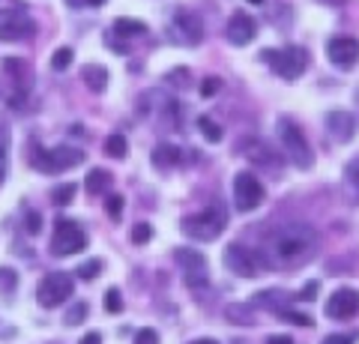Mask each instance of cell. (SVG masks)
<instances>
[{"instance_id":"6da1fadb","label":"cell","mask_w":359,"mask_h":344,"mask_svg":"<svg viewBox=\"0 0 359 344\" xmlns=\"http://www.w3.org/2000/svg\"><path fill=\"white\" fill-rule=\"evenodd\" d=\"M314 249H318V231L311 225H285L269 237V263L278 266H297L311 261Z\"/></svg>"},{"instance_id":"7a4b0ae2","label":"cell","mask_w":359,"mask_h":344,"mask_svg":"<svg viewBox=\"0 0 359 344\" xmlns=\"http://www.w3.org/2000/svg\"><path fill=\"white\" fill-rule=\"evenodd\" d=\"M87 159V153H81L78 147H33L30 153V165L36 171H45V174H60V171H69V168H78Z\"/></svg>"},{"instance_id":"3957f363","label":"cell","mask_w":359,"mask_h":344,"mask_svg":"<svg viewBox=\"0 0 359 344\" xmlns=\"http://www.w3.org/2000/svg\"><path fill=\"white\" fill-rule=\"evenodd\" d=\"M222 261H224V266H228L231 273L243 275V279H255V275H261V273H266L269 266H273L264 252H257V249H245L243 242H231V246L224 249Z\"/></svg>"},{"instance_id":"277c9868","label":"cell","mask_w":359,"mask_h":344,"mask_svg":"<svg viewBox=\"0 0 359 344\" xmlns=\"http://www.w3.org/2000/svg\"><path fill=\"white\" fill-rule=\"evenodd\" d=\"M278 138H282V147L290 156V162H294L299 171H309L314 165V153H311V144L306 138V132H302L290 117H282L278 120Z\"/></svg>"},{"instance_id":"5b68a950","label":"cell","mask_w":359,"mask_h":344,"mask_svg":"<svg viewBox=\"0 0 359 344\" xmlns=\"http://www.w3.org/2000/svg\"><path fill=\"white\" fill-rule=\"evenodd\" d=\"M224 225H228V219H224V213L219 207L201 209V213H192V216H186L183 221H180L183 234L189 240H198V242H212L224 231Z\"/></svg>"},{"instance_id":"8992f818","label":"cell","mask_w":359,"mask_h":344,"mask_svg":"<svg viewBox=\"0 0 359 344\" xmlns=\"http://www.w3.org/2000/svg\"><path fill=\"white\" fill-rule=\"evenodd\" d=\"M261 57L273 66L276 75H282L285 81H297L302 72L309 69V51L306 48H299V46H285V48H278V51H264Z\"/></svg>"},{"instance_id":"52a82bcc","label":"cell","mask_w":359,"mask_h":344,"mask_svg":"<svg viewBox=\"0 0 359 344\" xmlns=\"http://www.w3.org/2000/svg\"><path fill=\"white\" fill-rule=\"evenodd\" d=\"M51 254L54 258H69L87 249V231L72 219H57L54 221V237H51Z\"/></svg>"},{"instance_id":"ba28073f","label":"cell","mask_w":359,"mask_h":344,"mask_svg":"<svg viewBox=\"0 0 359 344\" xmlns=\"http://www.w3.org/2000/svg\"><path fill=\"white\" fill-rule=\"evenodd\" d=\"M171 36L180 46L195 48L204 42V21H201L192 9H174L171 15Z\"/></svg>"},{"instance_id":"9c48e42d","label":"cell","mask_w":359,"mask_h":344,"mask_svg":"<svg viewBox=\"0 0 359 344\" xmlns=\"http://www.w3.org/2000/svg\"><path fill=\"white\" fill-rule=\"evenodd\" d=\"M72 287H75V282H72V275L69 273H48L42 279V284H39V291H36V299H39V305L42 308H57L60 303H66V299L72 296Z\"/></svg>"},{"instance_id":"30bf717a","label":"cell","mask_w":359,"mask_h":344,"mask_svg":"<svg viewBox=\"0 0 359 344\" xmlns=\"http://www.w3.org/2000/svg\"><path fill=\"white\" fill-rule=\"evenodd\" d=\"M264 195H266L264 186L252 171H240L237 177H233V204H237L240 213H252V209H257L264 204Z\"/></svg>"},{"instance_id":"8fae6325","label":"cell","mask_w":359,"mask_h":344,"mask_svg":"<svg viewBox=\"0 0 359 344\" xmlns=\"http://www.w3.org/2000/svg\"><path fill=\"white\" fill-rule=\"evenodd\" d=\"M174 261L183 266V279L186 284L192 287V291H201V287H207L210 275H207V258L195 249H177L174 252Z\"/></svg>"},{"instance_id":"7c38bea8","label":"cell","mask_w":359,"mask_h":344,"mask_svg":"<svg viewBox=\"0 0 359 344\" xmlns=\"http://www.w3.org/2000/svg\"><path fill=\"white\" fill-rule=\"evenodd\" d=\"M330 320H351L359 315V291L356 287H339L323 305Z\"/></svg>"},{"instance_id":"4fadbf2b","label":"cell","mask_w":359,"mask_h":344,"mask_svg":"<svg viewBox=\"0 0 359 344\" xmlns=\"http://www.w3.org/2000/svg\"><path fill=\"white\" fill-rule=\"evenodd\" d=\"M33 33V21L21 9H0V42H21Z\"/></svg>"},{"instance_id":"5bb4252c","label":"cell","mask_w":359,"mask_h":344,"mask_svg":"<svg viewBox=\"0 0 359 344\" xmlns=\"http://www.w3.org/2000/svg\"><path fill=\"white\" fill-rule=\"evenodd\" d=\"M327 57L335 69H353L359 63V39L356 36H332L327 46Z\"/></svg>"},{"instance_id":"9a60e30c","label":"cell","mask_w":359,"mask_h":344,"mask_svg":"<svg viewBox=\"0 0 359 344\" xmlns=\"http://www.w3.org/2000/svg\"><path fill=\"white\" fill-rule=\"evenodd\" d=\"M243 156L249 159V162H255V165H261V168H269V171H282V165H285L282 153H278L273 144L261 141V138L243 144Z\"/></svg>"},{"instance_id":"2e32d148","label":"cell","mask_w":359,"mask_h":344,"mask_svg":"<svg viewBox=\"0 0 359 344\" xmlns=\"http://www.w3.org/2000/svg\"><path fill=\"white\" fill-rule=\"evenodd\" d=\"M255 36H257V21L249 13H233L228 27H224V39H228L231 46L243 48V46H249Z\"/></svg>"},{"instance_id":"e0dca14e","label":"cell","mask_w":359,"mask_h":344,"mask_svg":"<svg viewBox=\"0 0 359 344\" xmlns=\"http://www.w3.org/2000/svg\"><path fill=\"white\" fill-rule=\"evenodd\" d=\"M327 129L339 144H347L356 135V117L351 114V111H330L327 114Z\"/></svg>"},{"instance_id":"ac0fdd59","label":"cell","mask_w":359,"mask_h":344,"mask_svg":"<svg viewBox=\"0 0 359 344\" xmlns=\"http://www.w3.org/2000/svg\"><path fill=\"white\" fill-rule=\"evenodd\" d=\"M81 81H84L87 90L105 93L108 84H111V72L105 69V66H99V63H87L84 69H81Z\"/></svg>"},{"instance_id":"d6986e66","label":"cell","mask_w":359,"mask_h":344,"mask_svg":"<svg viewBox=\"0 0 359 344\" xmlns=\"http://www.w3.org/2000/svg\"><path fill=\"white\" fill-rule=\"evenodd\" d=\"M153 165H159V168H177V165H183V150L174 147V144H159L153 150Z\"/></svg>"},{"instance_id":"ffe728a7","label":"cell","mask_w":359,"mask_h":344,"mask_svg":"<svg viewBox=\"0 0 359 344\" xmlns=\"http://www.w3.org/2000/svg\"><path fill=\"white\" fill-rule=\"evenodd\" d=\"M111 33H114V36H123V39H135V36H144V33H147V25L138 18H117Z\"/></svg>"},{"instance_id":"44dd1931","label":"cell","mask_w":359,"mask_h":344,"mask_svg":"<svg viewBox=\"0 0 359 344\" xmlns=\"http://www.w3.org/2000/svg\"><path fill=\"white\" fill-rule=\"evenodd\" d=\"M290 299H294V296H287V294H282V291H261V294L255 296V303L264 305V308H269V312H278V315H282Z\"/></svg>"},{"instance_id":"7402d4cb","label":"cell","mask_w":359,"mask_h":344,"mask_svg":"<svg viewBox=\"0 0 359 344\" xmlns=\"http://www.w3.org/2000/svg\"><path fill=\"white\" fill-rule=\"evenodd\" d=\"M84 188L90 195H105L108 188H111V174L105 168H93L87 174V180H84Z\"/></svg>"},{"instance_id":"603a6c76","label":"cell","mask_w":359,"mask_h":344,"mask_svg":"<svg viewBox=\"0 0 359 344\" xmlns=\"http://www.w3.org/2000/svg\"><path fill=\"white\" fill-rule=\"evenodd\" d=\"M198 132H201V135H204V141H210V144H219V141L224 138L222 126L216 123V120H210V117H198Z\"/></svg>"},{"instance_id":"cb8c5ba5","label":"cell","mask_w":359,"mask_h":344,"mask_svg":"<svg viewBox=\"0 0 359 344\" xmlns=\"http://www.w3.org/2000/svg\"><path fill=\"white\" fill-rule=\"evenodd\" d=\"M224 317H228L231 324H240V326L255 324V312H252V305H228V312H224Z\"/></svg>"},{"instance_id":"d4e9b609","label":"cell","mask_w":359,"mask_h":344,"mask_svg":"<svg viewBox=\"0 0 359 344\" xmlns=\"http://www.w3.org/2000/svg\"><path fill=\"white\" fill-rule=\"evenodd\" d=\"M105 153L111 159H126V153H129V144L123 135H108L105 138Z\"/></svg>"},{"instance_id":"484cf974","label":"cell","mask_w":359,"mask_h":344,"mask_svg":"<svg viewBox=\"0 0 359 344\" xmlns=\"http://www.w3.org/2000/svg\"><path fill=\"white\" fill-rule=\"evenodd\" d=\"M75 192H78V186H75V183H63V186H54V188H51V204H57V207H66V204H72Z\"/></svg>"},{"instance_id":"4316f807","label":"cell","mask_w":359,"mask_h":344,"mask_svg":"<svg viewBox=\"0 0 359 344\" xmlns=\"http://www.w3.org/2000/svg\"><path fill=\"white\" fill-rule=\"evenodd\" d=\"M99 273H102V261H99V258H90V261H84V263L75 270V275H78L81 282H93Z\"/></svg>"},{"instance_id":"83f0119b","label":"cell","mask_w":359,"mask_h":344,"mask_svg":"<svg viewBox=\"0 0 359 344\" xmlns=\"http://www.w3.org/2000/svg\"><path fill=\"white\" fill-rule=\"evenodd\" d=\"M18 287V273L9 266H0V296H9Z\"/></svg>"},{"instance_id":"f1b7e54d","label":"cell","mask_w":359,"mask_h":344,"mask_svg":"<svg viewBox=\"0 0 359 344\" xmlns=\"http://www.w3.org/2000/svg\"><path fill=\"white\" fill-rule=\"evenodd\" d=\"M72 57H75L72 48H57V51L51 54V69L54 72H66L72 66Z\"/></svg>"},{"instance_id":"f546056e","label":"cell","mask_w":359,"mask_h":344,"mask_svg":"<svg viewBox=\"0 0 359 344\" xmlns=\"http://www.w3.org/2000/svg\"><path fill=\"white\" fill-rule=\"evenodd\" d=\"M150 237H153V228L147 225V221H138V225H132V234H129V240L135 242V246H147Z\"/></svg>"},{"instance_id":"4dcf8cb0","label":"cell","mask_w":359,"mask_h":344,"mask_svg":"<svg viewBox=\"0 0 359 344\" xmlns=\"http://www.w3.org/2000/svg\"><path fill=\"white\" fill-rule=\"evenodd\" d=\"M189 78H192V72H189L186 66H180V69H171V72L165 75V81H168V84H174V87H180V90H186V87L192 84Z\"/></svg>"},{"instance_id":"1f68e13d","label":"cell","mask_w":359,"mask_h":344,"mask_svg":"<svg viewBox=\"0 0 359 344\" xmlns=\"http://www.w3.org/2000/svg\"><path fill=\"white\" fill-rule=\"evenodd\" d=\"M105 312L108 315H120L123 312V296H120L117 287H108L105 291Z\"/></svg>"},{"instance_id":"d6a6232c","label":"cell","mask_w":359,"mask_h":344,"mask_svg":"<svg viewBox=\"0 0 359 344\" xmlns=\"http://www.w3.org/2000/svg\"><path fill=\"white\" fill-rule=\"evenodd\" d=\"M90 315V305L84 303V299H81V303H75L72 308H69V312H66V324H69V326H78V324H81V320Z\"/></svg>"},{"instance_id":"836d02e7","label":"cell","mask_w":359,"mask_h":344,"mask_svg":"<svg viewBox=\"0 0 359 344\" xmlns=\"http://www.w3.org/2000/svg\"><path fill=\"white\" fill-rule=\"evenodd\" d=\"M6 153H9V132L0 126V183L6 177Z\"/></svg>"},{"instance_id":"e575fe53","label":"cell","mask_w":359,"mask_h":344,"mask_svg":"<svg viewBox=\"0 0 359 344\" xmlns=\"http://www.w3.org/2000/svg\"><path fill=\"white\" fill-rule=\"evenodd\" d=\"M105 209H108V216H111V219L120 221V219H123V195H108Z\"/></svg>"},{"instance_id":"d590c367","label":"cell","mask_w":359,"mask_h":344,"mask_svg":"<svg viewBox=\"0 0 359 344\" xmlns=\"http://www.w3.org/2000/svg\"><path fill=\"white\" fill-rule=\"evenodd\" d=\"M25 231H27V234H33V237H36L39 231H42V216L36 213V209H27V216H25Z\"/></svg>"},{"instance_id":"8d00e7d4","label":"cell","mask_w":359,"mask_h":344,"mask_svg":"<svg viewBox=\"0 0 359 344\" xmlns=\"http://www.w3.org/2000/svg\"><path fill=\"white\" fill-rule=\"evenodd\" d=\"M222 87V78H216V75H210V78L201 81V96H216Z\"/></svg>"},{"instance_id":"74e56055","label":"cell","mask_w":359,"mask_h":344,"mask_svg":"<svg viewBox=\"0 0 359 344\" xmlns=\"http://www.w3.org/2000/svg\"><path fill=\"white\" fill-rule=\"evenodd\" d=\"M356 338H359L356 332H351V336H344V332H332V336H327L320 344H353Z\"/></svg>"},{"instance_id":"f35d334b","label":"cell","mask_w":359,"mask_h":344,"mask_svg":"<svg viewBox=\"0 0 359 344\" xmlns=\"http://www.w3.org/2000/svg\"><path fill=\"white\" fill-rule=\"evenodd\" d=\"M282 317L287 320V324H297V326H311V317L309 315H299V312H282Z\"/></svg>"},{"instance_id":"ab89813d","label":"cell","mask_w":359,"mask_h":344,"mask_svg":"<svg viewBox=\"0 0 359 344\" xmlns=\"http://www.w3.org/2000/svg\"><path fill=\"white\" fill-rule=\"evenodd\" d=\"M135 344H159V332H156V329H138Z\"/></svg>"},{"instance_id":"60d3db41","label":"cell","mask_w":359,"mask_h":344,"mask_svg":"<svg viewBox=\"0 0 359 344\" xmlns=\"http://www.w3.org/2000/svg\"><path fill=\"white\" fill-rule=\"evenodd\" d=\"M347 183H351L359 192V159H353L351 165H347Z\"/></svg>"},{"instance_id":"b9f144b4","label":"cell","mask_w":359,"mask_h":344,"mask_svg":"<svg viewBox=\"0 0 359 344\" xmlns=\"http://www.w3.org/2000/svg\"><path fill=\"white\" fill-rule=\"evenodd\" d=\"M78 344H102V336H99V332H87V336Z\"/></svg>"},{"instance_id":"7bdbcfd3","label":"cell","mask_w":359,"mask_h":344,"mask_svg":"<svg viewBox=\"0 0 359 344\" xmlns=\"http://www.w3.org/2000/svg\"><path fill=\"white\" fill-rule=\"evenodd\" d=\"M314 294H318V282H309L306 291H302L299 296H302V299H314Z\"/></svg>"},{"instance_id":"ee69618b","label":"cell","mask_w":359,"mask_h":344,"mask_svg":"<svg viewBox=\"0 0 359 344\" xmlns=\"http://www.w3.org/2000/svg\"><path fill=\"white\" fill-rule=\"evenodd\" d=\"M266 344H294V338L290 336H269Z\"/></svg>"},{"instance_id":"f6af8a7d","label":"cell","mask_w":359,"mask_h":344,"mask_svg":"<svg viewBox=\"0 0 359 344\" xmlns=\"http://www.w3.org/2000/svg\"><path fill=\"white\" fill-rule=\"evenodd\" d=\"M318 4H327V6H344L347 0H318Z\"/></svg>"},{"instance_id":"bcb514c9","label":"cell","mask_w":359,"mask_h":344,"mask_svg":"<svg viewBox=\"0 0 359 344\" xmlns=\"http://www.w3.org/2000/svg\"><path fill=\"white\" fill-rule=\"evenodd\" d=\"M84 4H87V6H102L105 0H84Z\"/></svg>"},{"instance_id":"7dc6e473","label":"cell","mask_w":359,"mask_h":344,"mask_svg":"<svg viewBox=\"0 0 359 344\" xmlns=\"http://www.w3.org/2000/svg\"><path fill=\"white\" fill-rule=\"evenodd\" d=\"M192 344H216L212 338H201V341H192Z\"/></svg>"},{"instance_id":"c3c4849f","label":"cell","mask_w":359,"mask_h":344,"mask_svg":"<svg viewBox=\"0 0 359 344\" xmlns=\"http://www.w3.org/2000/svg\"><path fill=\"white\" fill-rule=\"evenodd\" d=\"M69 4H72V6H81V4H84V0H69Z\"/></svg>"},{"instance_id":"681fc988","label":"cell","mask_w":359,"mask_h":344,"mask_svg":"<svg viewBox=\"0 0 359 344\" xmlns=\"http://www.w3.org/2000/svg\"><path fill=\"white\" fill-rule=\"evenodd\" d=\"M245 4H264V0H245Z\"/></svg>"}]
</instances>
